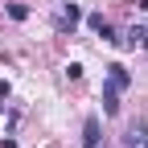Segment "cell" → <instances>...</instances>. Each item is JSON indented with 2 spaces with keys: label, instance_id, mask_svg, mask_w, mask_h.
Returning <instances> with one entry per match:
<instances>
[{
  "label": "cell",
  "instance_id": "cell-5",
  "mask_svg": "<svg viewBox=\"0 0 148 148\" xmlns=\"http://www.w3.org/2000/svg\"><path fill=\"white\" fill-rule=\"evenodd\" d=\"M103 111L119 115V86H111V82H103Z\"/></svg>",
  "mask_w": 148,
  "mask_h": 148
},
{
  "label": "cell",
  "instance_id": "cell-4",
  "mask_svg": "<svg viewBox=\"0 0 148 148\" xmlns=\"http://www.w3.org/2000/svg\"><path fill=\"white\" fill-rule=\"evenodd\" d=\"M107 82H111V86H119V90H127V86H132V74H127L119 62H111V66H107Z\"/></svg>",
  "mask_w": 148,
  "mask_h": 148
},
{
  "label": "cell",
  "instance_id": "cell-2",
  "mask_svg": "<svg viewBox=\"0 0 148 148\" xmlns=\"http://www.w3.org/2000/svg\"><path fill=\"white\" fill-rule=\"evenodd\" d=\"M123 140H127V148H148V119H136Z\"/></svg>",
  "mask_w": 148,
  "mask_h": 148
},
{
  "label": "cell",
  "instance_id": "cell-6",
  "mask_svg": "<svg viewBox=\"0 0 148 148\" xmlns=\"http://www.w3.org/2000/svg\"><path fill=\"white\" fill-rule=\"evenodd\" d=\"M8 16H12V21H25L29 8H25V4H8Z\"/></svg>",
  "mask_w": 148,
  "mask_h": 148
},
{
  "label": "cell",
  "instance_id": "cell-1",
  "mask_svg": "<svg viewBox=\"0 0 148 148\" xmlns=\"http://www.w3.org/2000/svg\"><path fill=\"white\" fill-rule=\"evenodd\" d=\"M74 25H78V4L66 0V4H62V16L53 21V29H58V33H74Z\"/></svg>",
  "mask_w": 148,
  "mask_h": 148
},
{
  "label": "cell",
  "instance_id": "cell-3",
  "mask_svg": "<svg viewBox=\"0 0 148 148\" xmlns=\"http://www.w3.org/2000/svg\"><path fill=\"white\" fill-rule=\"evenodd\" d=\"M99 140H103V127H99V115H90V119L82 123V148H99Z\"/></svg>",
  "mask_w": 148,
  "mask_h": 148
},
{
  "label": "cell",
  "instance_id": "cell-7",
  "mask_svg": "<svg viewBox=\"0 0 148 148\" xmlns=\"http://www.w3.org/2000/svg\"><path fill=\"white\" fill-rule=\"evenodd\" d=\"M4 99H8V82H0V111H4Z\"/></svg>",
  "mask_w": 148,
  "mask_h": 148
}]
</instances>
